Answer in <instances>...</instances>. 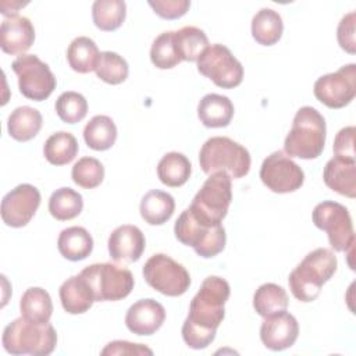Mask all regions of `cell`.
I'll use <instances>...</instances> for the list:
<instances>
[{
  "instance_id": "1",
  "label": "cell",
  "mask_w": 356,
  "mask_h": 356,
  "mask_svg": "<svg viewBox=\"0 0 356 356\" xmlns=\"http://www.w3.org/2000/svg\"><path fill=\"white\" fill-rule=\"evenodd\" d=\"M231 293L229 284L217 275L203 280L192 298L189 313L182 324V339L192 349H204L216 338L218 325L225 317L224 305Z\"/></svg>"
},
{
  "instance_id": "2",
  "label": "cell",
  "mask_w": 356,
  "mask_h": 356,
  "mask_svg": "<svg viewBox=\"0 0 356 356\" xmlns=\"http://www.w3.org/2000/svg\"><path fill=\"white\" fill-rule=\"evenodd\" d=\"M337 267L338 260L332 250L325 248L312 250L288 277L292 295L303 303L316 300L320 295L321 286L331 280Z\"/></svg>"
},
{
  "instance_id": "3",
  "label": "cell",
  "mask_w": 356,
  "mask_h": 356,
  "mask_svg": "<svg viewBox=\"0 0 356 356\" xmlns=\"http://www.w3.org/2000/svg\"><path fill=\"white\" fill-rule=\"evenodd\" d=\"M325 132L324 117L314 107L303 106L293 117L292 128L284 142V150L289 157L317 159L325 145Z\"/></svg>"
},
{
  "instance_id": "4",
  "label": "cell",
  "mask_w": 356,
  "mask_h": 356,
  "mask_svg": "<svg viewBox=\"0 0 356 356\" xmlns=\"http://www.w3.org/2000/svg\"><path fill=\"white\" fill-rule=\"evenodd\" d=\"M1 342L11 355L46 356L57 345V332L50 323L36 324L21 316L6 325Z\"/></svg>"
},
{
  "instance_id": "5",
  "label": "cell",
  "mask_w": 356,
  "mask_h": 356,
  "mask_svg": "<svg viewBox=\"0 0 356 356\" xmlns=\"http://www.w3.org/2000/svg\"><path fill=\"white\" fill-rule=\"evenodd\" d=\"M199 164L207 175L225 172L231 179H239L250 170V154L246 147L227 136H213L203 143Z\"/></svg>"
},
{
  "instance_id": "6",
  "label": "cell",
  "mask_w": 356,
  "mask_h": 356,
  "mask_svg": "<svg viewBox=\"0 0 356 356\" xmlns=\"http://www.w3.org/2000/svg\"><path fill=\"white\" fill-rule=\"evenodd\" d=\"M231 200V177L225 172H214L203 182L188 210L197 221L206 225H221Z\"/></svg>"
},
{
  "instance_id": "7",
  "label": "cell",
  "mask_w": 356,
  "mask_h": 356,
  "mask_svg": "<svg viewBox=\"0 0 356 356\" xmlns=\"http://www.w3.org/2000/svg\"><path fill=\"white\" fill-rule=\"evenodd\" d=\"M90 286L96 302H115L127 298L135 285L127 267L113 263H95L79 273Z\"/></svg>"
},
{
  "instance_id": "8",
  "label": "cell",
  "mask_w": 356,
  "mask_h": 356,
  "mask_svg": "<svg viewBox=\"0 0 356 356\" xmlns=\"http://www.w3.org/2000/svg\"><path fill=\"white\" fill-rule=\"evenodd\" d=\"M175 238L186 246L193 248L197 256L211 259L224 250L227 235L222 225H206L197 221L185 209L174 225Z\"/></svg>"
},
{
  "instance_id": "9",
  "label": "cell",
  "mask_w": 356,
  "mask_h": 356,
  "mask_svg": "<svg viewBox=\"0 0 356 356\" xmlns=\"http://www.w3.org/2000/svg\"><path fill=\"white\" fill-rule=\"evenodd\" d=\"M314 225L325 231L331 248L335 252H348L353 248L355 232L348 209L332 200L318 203L312 214Z\"/></svg>"
},
{
  "instance_id": "10",
  "label": "cell",
  "mask_w": 356,
  "mask_h": 356,
  "mask_svg": "<svg viewBox=\"0 0 356 356\" xmlns=\"http://www.w3.org/2000/svg\"><path fill=\"white\" fill-rule=\"evenodd\" d=\"M142 274L149 286L167 296H181L191 285V277L186 268L164 253L149 257Z\"/></svg>"
},
{
  "instance_id": "11",
  "label": "cell",
  "mask_w": 356,
  "mask_h": 356,
  "mask_svg": "<svg viewBox=\"0 0 356 356\" xmlns=\"http://www.w3.org/2000/svg\"><path fill=\"white\" fill-rule=\"evenodd\" d=\"M11 68L18 76L19 92L26 99L42 102L56 89V76L49 65L35 54L18 56L13 61Z\"/></svg>"
},
{
  "instance_id": "12",
  "label": "cell",
  "mask_w": 356,
  "mask_h": 356,
  "mask_svg": "<svg viewBox=\"0 0 356 356\" xmlns=\"http://www.w3.org/2000/svg\"><path fill=\"white\" fill-rule=\"evenodd\" d=\"M196 63L197 71L218 88L232 89L242 83L243 67L224 44H209Z\"/></svg>"
},
{
  "instance_id": "13",
  "label": "cell",
  "mask_w": 356,
  "mask_h": 356,
  "mask_svg": "<svg viewBox=\"0 0 356 356\" xmlns=\"http://www.w3.org/2000/svg\"><path fill=\"white\" fill-rule=\"evenodd\" d=\"M314 96L330 108H342L356 96V64H346L314 82Z\"/></svg>"
},
{
  "instance_id": "14",
  "label": "cell",
  "mask_w": 356,
  "mask_h": 356,
  "mask_svg": "<svg viewBox=\"0 0 356 356\" xmlns=\"http://www.w3.org/2000/svg\"><path fill=\"white\" fill-rule=\"evenodd\" d=\"M260 179L271 192L289 193L303 185L305 172L291 157L278 150L263 160Z\"/></svg>"
},
{
  "instance_id": "15",
  "label": "cell",
  "mask_w": 356,
  "mask_h": 356,
  "mask_svg": "<svg viewBox=\"0 0 356 356\" xmlns=\"http://www.w3.org/2000/svg\"><path fill=\"white\" fill-rule=\"evenodd\" d=\"M40 204V192L31 184H21L11 189L1 200V220L13 228L25 227Z\"/></svg>"
},
{
  "instance_id": "16",
  "label": "cell",
  "mask_w": 356,
  "mask_h": 356,
  "mask_svg": "<svg viewBox=\"0 0 356 356\" xmlns=\"http://www.w3.org/2000/svg\"><path fill=\"white\" fill-rule=\"evenodd\" d=\"M299 335L296 318L286 310L264 317L260 327V339L270 350H284L291 348Z\"/></svg>"
},
{
  "instance_id": "17",
  "label": "cell",
  "mask_w": 356,
  "mask_h": 356,
  "mask_svg": "<svg viewBox=\"0 0 356 356\" xmlns=\"http://www.w3.org/2000/svg\"><path fill=\"white\" fill-rule=\"evenodd\" d=\"M108 253L114 261L134 263L140 259L146 239L143 232L131 224L117 227L108 236Z\"/></svg>"
},
{
  "instance_id": "18",
  "label": "cell",
  "mask_w": 356,
  "mask_h": 356,
  "mask_svg": "<svg viewBox=\"0 0 356 356\" xmlns=\"http://www.w3.org/2000/svg\"><path fill=\"white\" fill-rule=\"evenodd\" d=\"M165 320V309L157 300L140 299L125 314L127 328L136 335H152L161 328Z\"/></svg>"
},
{
  "instance_id": "19",
  "label": "cell",
  "mask_w": 356,
  "mask_h": 356,
  "mask_svg": "<svg viewBox=\"0 0 356 356\" xmlns=\"http://www.w3.org/2000/svg\"><path fill=\"white\" fill-rule=\"evenodd\" d=\"M35 40V28L26 17H11L0 25V47L7 54H24Z\"/></svg>"
},
{
  "instance_id": "20",
  "label": "cell",
  "mask_w": 356,
  "mask_h": 356,
  "mask_svg": "<svg viewBox=\"0 0 356 356\" xmlns=\"http://www.w3.org/2000/svg\"><path fill=\"white\" fill-rule=\"evenodd\" d=\"M324 184L334 192L356 197V160L334 156L327 161L323 171Z\"/></svg>"
},
{
  "instance_id": "21",
  "label": "cell",
  "mask_w": 356,
  "mask_h": 356,
  "mask_svg": "<svg viewBox=\"0 0 356 356\" xmlns=\"http://www.w3.org/2000/svg\"><path fill=\"white\" fill-rule=\"evenodd\" d=\"M58 293L63 309L70 314H82L92 307L93 302H96L90 286L81 274L65 280L61 284Z\"/></svg>"
},
{
  "instance_id": "22",
  "label": "cell",
  "mask_w": 356,
  "mask_h": 356,
  "mask_svg": "<svg viewBox=\"0 0 356 356\" xmlns=\"http://www.w3.org/2000/svg\"><path fill=\"white\" fill-rule=\"evenodd\" d=\"M197 117L207 128L227 127L234 117V104L227 96L209 93L197 104Z\"/></svg>"
},
{
  "instance_id": "23",
  "label": "cell",
  "mask_w": 356,
  "mask_h": 356,
  "mask_svg": "<svg viewBox=\"0 0 356 356\" xmlns=\"http://www.w3.org/2000/svg\"><path fill=\"white\" fill-rule=\"evenodd\" d=\"M57 248L63 257L71 261L86 259L93 250V239L88 229L83 227L64 228L57 239Z\"/></svg>"
},
{
  "instance_id": "24",
  "label": "cell",
  "mask_w": 356,
  "mask_h": 356,
  "mask_svg": "<svg viewBox=\"0 0 356 356\" xmlns=\"http://www.w3.org/2000/svg\"><path fill=\"white\" fill-rule=\"evenodd\" d=\"M175 210L174 197L159 189L149 191L140 200L139 211L142 218L150 225H161L167 222Z\"/></svg>"
},
{
  "instance_id": "25",
  "label": "cell",
  "mask_w": 356,
  "mask_h": 356,
  "mask_svg": "<svg viewBox=\"0 0 356 356\" xmlns=\"http://www.w3.org/2000/svg\"><path fill=\"white\" fill-rule=\"evenodd\" d=\"M42 122V114L36 108L21 106L8 115L7 131L13 139L18 142H28L39 134Z\"/></svg>"
},
{
  "instance_id": "26",
  "label": "cell",
  "mask_w": 356,
  "mask_h": 356,
  "mask_svg": "<svg viewBox=\"0 0 356 356\" xmlns=\"http://www.w3.org/2000/svg\"><path fill=\"white\" fill-rule=\"evenodd\" d=\"M21 316L32 323L44 324L50 321L53 303L49 292L39 286L28 288L19 300Z\"/></svg>"
},
{
  "instance_id": "27",
  "label": "cell",
  "mask_w": 356,
  "mask_h": 356,
  "mask_svg": "<svg viewBox=\"0 0 356 356\" xmlns=\"http://www.w3.org/2000/svg\"><path fill=\"white\" fill-rule=\"evenodd\" d=\"M192 172L189 159L178 152H170L161 157L157 164V177L161 184L170 188H178L186 184Z\"/></svg>"
},
{
  "instance_id": "28",
  "label": "cell",
  "mask_w": 356,
  "mask_h": 356,
  "mask_svg": "<svg viewBox=\"0 0 356 356\" xmlns=\"http://www.w3.org/2000/svg\"><path fill=\"white\" fill-rule=\"evenodd\" d=\"M284 31V22L281 15L271 8H261L252 19V36L263 46L275 44Z\"/></svg>"
},
{
  "instance_id": "29",
  "label": "cell",
  "mask_w": 356,
  "mask_h": 356,
  "mask_svg": "<svg viewBox=\"0 0 356 356\" xmlns=\"http://www.w3.org/2000/svg\"><path fill=\"white\" fill-rule=\"evenodd\" d=\"M100 51L97 44L88 36L75 38L67 49L70 67L79 74H88L96 70Z\"/></svg>"
},
{
  "instance_id": "30",
  "label": "cell",
  "mask_w": 356,
  "mask_h": 356,
  "mask_svg": "<svg viewBox=\"0 0 356 356\" xmlns=\"http://www.w3.org/2000/svg\"><path fill=\"white\" fill-rule=\"evenodd\" d=\"M83 139L93 150H108L115 143L117 127L108 115H95L83 128Z\"/></svg>"
},
{
  "instance_id": "31",
  "label": "cell",
  "mask_w": 356,
  "mask_h": 356,
  "mask_svg": "<svg viewBox=\"0 0 356 356\" xmlns=\"http://www.w3.org/2000/svg\"><path fill=\"white\" fill-rule=\"evenodd\" d=\"M174 44L181 61H197L209 47V39L202 29L184 26L174 32Z\"/></svg>"
},
{
  "instance_id": "32",
  "label": "cell",
  "mask_w": 356,
  "mask_h": 356,
  "mask_svg": "<svg viewBox=\"0 0 356 356\" xmlns=\"http://www.w3.org/2000/svg\"><path fill=\"white\" fill-rule=\"evenodd\" d=\"M78 140L75 136L65 131L51 134L43 146L46 160L53 165H64L71 163L78 154Z\"/></svg>"
},
{
  "instance_id": "33",
  "label": "cell",
  "mask_w": 356,
  "mask_h": 356,
  "mask_svg": "<svg viewBox=\"0 0 356 356\" xmlns=\"http://www.w3.org/2000/svg\"><path fill=\"white\" fill-rule=\"evenodd\" d=\"M253 307L261 317H268L288 307V295L285 289L277 284L267 282L260 285L253 295Z\"/></svg>"
},
{
  "instance_id": "34",
  "label": "cell",
  "mask_w": 356,
  "mask_h": 356,
  "mask_svg": "<svg viewBox=\"0 0 356 356\" xmlns=\"http://www.w3.org/2000/svg\"><path fill=\"white\" fill-rule=\"evenodd\" d=\"M82 209V195L72 188L56 189L49 199V211L58 221H68L78 217Z\"/></svg>"
},
{
  "instance_id": "35",
  "label": "cell",
  "mask_w": 356,
  "mask_h": 356,
  "mask_svg": "<svg viewBox=\"0 0 356 356\" xmlns=\"http://www.w3.org/2000/svg\"><path fill=\"white\" fill-rule=\"evenodd\" d=\"M127 15V4L122 0H96L92 6L93 24L106 32L118 29Z\"/></svg>"
},
{
  "instance_id": "36",
  "label": "cell",
  "mask_w": 356,
  "mask_h": 356,
  "mask_svg": "<svg viewBox=\"0 0 356 356\" xmlns=\"http://www.w3.org/2000/svg\"><path fill=\"white\" fill-rule=\"evenodd\" d=\"M96 75L103 82L118 85L128 78L129 67L124 57L114 51H102L96 65Z\"/></svg>"
},
{
  "instance_id": "37",
  "label": "cell",
  "mask_w": 356,
  "mask_h": 356,
  "mask_svg": "<svg viewBox=\"0 0 356 356\" xmlns=\"http://www.w3.org/2000/svg\"><path fill=\"white\" fill-rule=\"evenodd\" d=\"M71 177L78 186L83 189H93L103 182L104 167L97 159L86 156L74 164Z\"/></svg>"
},
{
  "instance_id": "38",
  "label": "cell",
  "mask_w": 356,
  "mask_h": 356,
  "mask_svg": "<svg viewBox=\"0 0 356 356\" xmlns=\"http://www.w3.org/2000/svg\"><path fill=\"white\" fill-rule=\"evenodd\" d=\"M150 60L153 65L160 70H170L181 63L175 50L172 31L163 32L153 40L150 47Z\"/></svg>"
},
{
  "instance_id": "39",
  "label": "cell",
  "mask_w": 356,
  "mask_h": 356,
  "mask_svg": "<svg viewBox=\"0 0 356 356\" xmlns=\"http://www.w3.org/2000/svg\"><path fill=\"white\" fill-rule=\"evenodd\" d=\"M56 113L61 121L67 124H76L86 117L88 102L78 92H64L56 100Z\"/></svg>"
},
{
  "instance_id": "40",
  "label": "cell",
  "mask_w": 356,
  "mask_h": 356,
  "mask_svg": "<svg viewBox=\"0 0 356 356\" xmlns=\"http://www.w3.org/2000/svg\"><path fill=\"white\" fill-rule=\"evenodd\" d=\"M149 6L164 19H177L186 14L191 7L189 0H150Z\"/></svg>"
},
{
  "instance_id": "41",
  "label": "cell",
  "mask_w": 356,
  "mask_h": 356,
  "mask_svg": "<svg viewBox=\"0 0 356 356\" xmlns=\"http://www.w3.org/2000/svg\"><path fill=\"white\" fill-rule=\"evenodd\" d=\"M355 22H356V13L352 11L342 17L338 24L337 29V39L345 51L349 54L356 53V39H355Z\"/></svg>"
},
{
  "instance_id": "42",
  "label": "cell",
  "mask_w": 356,
  "mask_h": 356,
  "mask_svg": "<svg viewBox=\"0 0 356 356\" xmlns=\"http://www.w3.org/2000/svg\"><path fill=\"white\" fill-rule=\"evenodd\" d=\"M355 134H356V128L353 125L345 127L337 134V136L334 139V146H332V150H334L335 156L355 160V156H356V153H355Z\"/></svg>"
},
{
  "instance_id": "43",
  "label": "cell",
  "mask_w": 356,
  "mask_h": 356,
  "mask_svg": "<svg viewBox=\"0 0 356 356\" xmlns=\"http://www.w3.org/2000/svg\"><path fill=\"white\" fill-rule=\"evenodd\" d=\"M103 356L106 355H128V356H140V355H153V350L142 343H134L128 341H113L106 345V348L100 352Z\"/></svg>"
},
{
  "instance_id": "44",
  "label": "cell",
  "mask_w": 356,
  "mask_h": 356,
  "mask_svg": "<svg viewBox=\"0 0 356 356\" xmlns=\"http://www.w3.org/2000/svg\"><path fill=\"white\" fill-rule=\"evenodd\" d=\"M26 3H21V1H17V0H1L0 1V10H1V14L6 15L7 18H11V17H17L18 15V10L24 6H26Z\"/></svg>"
}]
</instances>
